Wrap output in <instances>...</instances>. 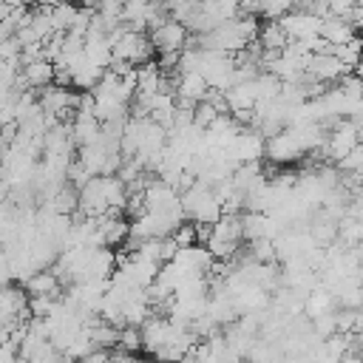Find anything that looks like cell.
I'll return each mask as SVG.
<instances>
[{
  "instance_id": "6da1fadb",
  "label": "cell",
  "mask_w": 363,
  "mask_h": 363,
  "mask_svg": "<svg viewBox=\"0 0 363 363\" xmlns=\"http://www.w3.org/2000/svg\"><path fill=\"white\" fill-rule=\"evenodd\" d=\"M111 37V51H113V62H122V65H145L150 62L153 57V43H150V34L145 31H136V28H128V26H119L116 31L108 34Z\"/></svg>"
},
{
  "instance_id": "7a4b0ae2",
  "label": "cell",
  "mask_w": 363,
  "mask_h": 363,
  "mask_svg": "<svg viewBox=\"0 0 363 363\" xmlns=\"http://www.w3.org/2000/svg\"><path fill=\"white\" fill-rule=\"evenodd\" d=\"M241 241H244L241 216L227 213V216H221V218L207 230V244H204V247L210 250V255H213L216 261H227V258H233V255L238 252Z\"/></svg>"
},
{
  "instance_id": "3957f363",
  "label": "cell",
  "mask_w": 363,
  "mask_h": 363,
  "mask_svg": "<svg viewBox=\"0 0 363 363\" xmlns=\"http://www.w3.org/2000/svg\"><path fill=\"white\" fill-rule=\"evenodd\" d=\"M150 43H153V48H156L159 57H164V54H182L184 51V43H187V26L182 20L164 17V20H159L150 28Z\"/></svg>"
},
{
  "instance_id": "277c9868",
  "label": "cell",
  "mask_w": 363,
  "mask_h": 363,
  "mask_svg": "<svg viewBox=\"0 0 363 363\" xmlns=\"http://www.w3.org/2000/svg\"><path fill=\"white\" fill-rule=\"evenodd\" d=\"M357 145H360V125L352 122V119H340V122H335L332 133L326 136L323 150L329 153V159L340 162V159H343L349 150H354Z\"/></svg>"
},
{
  "instance_id": "5b68a950",
  "label": "cell",
  "mask_w": 363,
  "mask_h": 363,
  "mask_svg": "<svg viewBox=\"0 0 363 363\" xmlns=\"http://www.w3.org/2000/svg\"><path fill=\"white\" fill-rule=\"evenodd\" d=\"M210 94V82L199 71H179L176 79V96L182 105H196Z\"/></svg>"
},
{
  "instance_id": "8992f818",
  "label": "cell",
  "mask_w": 363,
  "mask_h": 363,
  "mask_svg": "<svg viewBox=\"0 0 363 363\" xmlns=\"http://www.w3.org/2000/svg\"><path fill=\"white\" fill-rule=\"evenodd\" d=\"M17 82L26 85V88H45V85H51L54 82V62L45 60V57L23 62V74L17 77Z\"/></svg>"
},
{
  "instance_id": "52a82bcc",
  "label": "cell",
  "mask_w": 363,
  "mask_h": 363,
  "mask_svg": "<svg viewBox=\"0 0 363 363\" xmlns=\"http://www.w3.org/2000/svg\"><path fill=\"white\" fill-rule=\"evenodd\" d=\"M60 275L54 269H37L26 278V292L28 298H60Z\"/></svg>"
},
{
  "instance_id": "ba28073f",
  "label": "cell",
  "mask_w": 363,
  "mask_h": 363,
  "mask_svg": "<svg viewBox=\"0 0 363 363\" xmlns=\"http://www.w3.org/2000/svg\"><path fill=\"white\" fill-rule=\"evenodd\" d=\"M255 43H258V48L264 54H278V51H284L289 45V37H286L281 20H267V23H261Z\"/></svg>"
},
{
  "instance_id": "9c48e42d",
  "label": "cell",
  "mask_w": 363,
  "mask_h": 363,
  "mask_svg": "<svg viewBox=\"0 0 363 363\" xmlns=\"http://www.w3.org/2000/svg\"><path fill=\"white\" fill-rule=\"evenodd\" d=\"M286 11H292V0H255V14L267 20H278Z\"/></svg>"
},
{
  "instance_id": "30bf717a",
  "label": "cell",
  "mask_w": 363,
  "mask_h": 363,
  "mask_svg": "<svg viewBox=\"0 0 363 363\" xmlns=\"http://www.w3.org/2000/svg\"><path fill=\"white\" fill-rule=\"evenodd\" d=\"M116 349H122L128 354H136L142 349V332H139V326H122L119 329V346Z\"/></svg>"
}]
</instances>
